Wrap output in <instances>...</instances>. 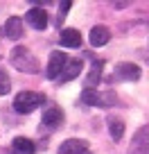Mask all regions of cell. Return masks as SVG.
Returning a JSON list of instances; mask_svg holds the SVG:
<instances>
[{
    "instance_id": "4fadbf2b",
    "label": "cell",
    "mask_w": 149,
    "mask_h": 154,
    "mask_svg": "<svg viewBox=\"0 0 149 154\" xmlns=\"http://www.w3.org/2000/svg\"><path fill=\"white\" fill-rule=\"evenodd\" d=\"M131 149H142V152H149V125H142V127L133 134Z\"/></svg>"
},
{
    "instance_id": "2e32d148",
    "label": "cell",
    "mask_w": 149,
    "mask_h": 154,
    "mask_svg": "<svg viewBox=\"0 0 149 154\" xmlns=\"http://www.w3.org/2000/svg\"><path fill=\"white\" fill-rule=\"evenodd\" d=\"M109 134L115 143L122 140V136H124V122H122L120 118H109Z\"/></svg>"
},
{
    "instance_id": "9a60e30c",
    "label": "cell",
    "mask_w": 149,
    "mask_h": 154,
    "mask_svg": "<svg viewBox=\"0 0 149 154\" xmlns=\"http://www.w3.org/2000/svg\"><path fill=\"white\" fill-rule=\"evenodd\" d=\"M102 66H104L102 59H97V61L93 63L91 72H88V77H86V82H84V86H86V88H95V84L102 79Z\"/></svg>"
},
{
    "instance_id": "3957f363",
    "label": "cell",
    "mask_w": 149,
    "mask_h": 154,
    "mask_svg": "<svg viewBox=\"0 0 149 154\" xmlns=\"http://www.w3.org/2000/svg\"><path fill=\"white\" fill-rule=\"evenodd\" d=\"M82 104L86 106H102V109H106V106H113L118 102L115 93H111V91H95V88H84L82 91Z\"/></svg>"
},
{
    "instance_id": "277c9868",
    "label": "cell",
    "mask_w": 149,
    "mask_h": 154,
    "mask_svg": "<svg viewBox=\"0 0 149 154\" xmlns=\"http://www.w3.org/2000/svg\"><path fill=\"white\" fill-rule=\"evenodd\" d=\"M140 75H142L140 66H136V63H131V61L118 63L115 70H113V79H118V82H138Z\"/></svg>"
},
{
    "instance_id": "7c38bea8",
    "label": "cell",
    "mask_w": 149,
    "mask_h": 154,
    "mask_svg": "<svg viewBox=\"0 0 149 154\" xmlns=\"http://www.w3.org/2000/svg\"><path fill=\"white\" fill-rule=\"evenodd\" d=\"M91 45L93 48H100V45H106L111 38V29L106 27V25H95V27L91 29Z\"/></svg>"
},
{
    "instance_id": "6da1fadb",
    "label": "cell",
    "mask_w": 149,
    "mask_h": 154,
    "mask_svg": "<svg viewBox=\"0 0 149 154\" xmlns=\"http://www.w3.org/2000/svg\"><path fill=\"white\" fill-rule=\"evenodd\" d=\"M11 66L18 68L20 72H29V75H36L39 72V59L32 54V50L23 48V45H16L14 50H11V57H9Z\"/></svg>"
},
{
    "instance_id": "ffe728a7",
    "label": "cell",
    "mask_w": 149,
    "mask_h": 154,
    "mask_svg": "<svg viewBox=\"0 0 149 154\" xmlns=\"http://www.w3.org/2000/svg\"><path fill=\"white\" fill-rule=\"evenodd\" d=\"M86 154H91V152H86Z\"/></svg>"
},
{
    "instance_id": "ba28073f",
    "label": "cell",
    "mask_w": 149,
    "mask_h": 154,
    "mask_svg": "<svg viewBox=\"0 0 149 154\" xmlns=\"http://www.w3.org/2000/svg\"><path fill=\"white\" fill-rule=\"evenodd\" d=\"M2 36L11 38V41H18V38L23 36V20H20L18 16L7 18V23L2 25Z\"/></svg>"
},
{
    "instance_id": "5b68a950",
    "label": "cell",
    "mask_w": 149,
    "mask_h": 154,
    "mask_svg": "<svg viewBox=\"0 0 149 154\" xmlns=\"http://www.w3.org/2000/svg\"><path fill=\"white\" fill-rule=\"evenodd\" d=\"M68 54L61 52V50H52L50 52V61H48V68H45V77L48 79H59V75H61L63 66L68 63Z\"/></svg>"
},
{
    "instance_id": "8fae6325",
    "label": "cell",
    "mask_w": 149,
    "mask_h": 154,
    "mask_svg": "<svg viewBox=\"0 0 149 154\" xmlns=\"http://www.w3.org/2000/svg\"><path fill=\"white\" fill-rule=\"evenodd\" d=\"M25 16H27V23L32 25L34 29H45V27H48V14H45V9L32 7Z\"/></svg>"
},
{
    "instance_id": "7a4b0ae2",
    "label": "cell",
    "mask_w": 149,
    "mask_h": 154,
    "mask_svg": "<svg viewBox=\"0 0 149 154\" xmlns=\"http://www.w3.org/2000/svg\"><path fill=\"white\" fill-rule=\"evenodd\" d=\"M45 102L43 93H34V91H20L14 97V111L16 113H32Z\"/></svg>"
},
{
    "instance_id": "d6986e66",
    "label": "cell",
    "mask_w": 149,
    "mask_h": 154,
    "mask_svg": "<svg viewBox=\"0 0 149 154\" xmlns=\"http://www.w3.org/2000/svg\"><path fill=\"white\" fill-rule=\"evenodd\" d=\"M129 154H149V152H142V149H131L129 147Z\"/></svg>"
},
{
    "instance_id": "52a82bcc",
    "label": "cell",
    "mask_w": 149,
    "mask_h": 154,
    "mask_svg": "<svg viewBox=\"0 0 149 154\" xmlns=\"http://www.w3.org/2000/svg\"><path fill=\"white\" fill-rule=\"evenodd\" d=\"M82 68H84L82 59H68V63L63 66V70H61V75H59L57 82L59 84H66V82H70V79H75V77L82 72Z\"/></svg>"
},
{
    "instance_id": "8992f818",
    "label": "cell",
    "mask_w": 149,
    "mask_h": 154,
    "mask_svg": "<svg viewBox=\"0 0 149 154\" xmlns=\"http://www.w3.org/2000/svg\"><path fill=\"white\" fill-rule=\"evenodd\" d=\"M41 122H43L41 127H45V129H50V131L57 129V127L63 122V111L57 109V106H48V109L43 111V120Z\"/></svg>"
},
{
    "instance_id": "5bb4252c",
    "label": "cell",
    "mask_w": 149,
    "mask_h": 154,
    "mask_svg": "<svg viewBox=\"0 0 149 154\" xmlns=\"http://www.w3.org/2000/svg\"><path fill=\"white\" fill-rule=\"evenodd\" d=\"M14 152L16 154H34L36 152V145H34V140L25 138V136H18V138H14Z\"/></svg>"
},
{
    "instance_id": "9c48e42d",
    "label": "cell",
    "mask_w": 149,
    "mask_h": 154,
    "mask_svg": "<svg viewBox=\"0 0 149 154\" xmlns=\"http://www.w3.org/2000/svg\"><path fill=\"white\" fill-rule=\"evenodd\" d=\"M59 43H61L63 48H79V45H82V34L75 27H63L61 32H59Z\"/></svg>"
},
{
    "instance_id": "e0dca14e",
    "label": "cell",
    "mask_w": 149,
    "mask_h": 154,
    "mask_svg": "<svg viewBox=\"0 0 149 154\" xmlns=\"http://www.w3.org/2000/svg\"><path fill=\"white\" fill-rule=\"evenodd\" d=\"M9 91H11V79H9V75L0 68V95H7Z\"/></svg>"
},
{
    "instance_id": "ac0fdd59",
    "label": "cell",
    "mask_w": 149,
    "mask_h": 154,
    "mask_svg": "<svg viewBox=\"0 0 149 154\" xmlns=\"http://www.w3.org/2000/svg\"><path fill=\"white\" fill-rule=\"evenodd\" d=\"M70 7H72L70 0H63L61 5H59V25H61V20L66 18V14H68V9H70Z\"/></svg>"
},
{
    "instance_id": "30bf717a",
    "label": "cell",
    "mask_w": 149,
    "mask_h": 154,
    "mask_svg": "<svg viewBox=\"0 0 149 154\" xmlns=\"http://www.w3.org/2000/svg\"><path fill=\"white\" fill-rule=\"evenodd\" d=\"M86 152H88V143L82 138H68L59 147V154H86Z\"/></svg>"
}]
</instances>
